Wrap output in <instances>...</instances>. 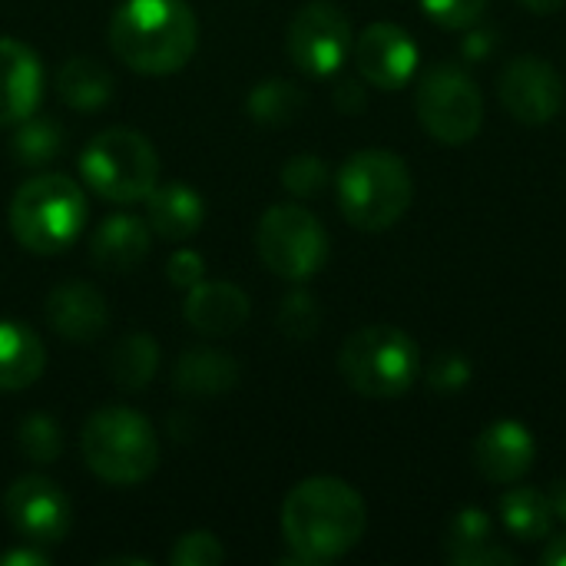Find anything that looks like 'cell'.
I'll return each instance as SVG.
<instances>
[{"mask_svg":"<svg viewBox=\"0 0 566 566\" xmlns=\"http://www.w3.org/2000/svg\"><path fill=\"white\" fill-rule=\"evenodd\" d=\"M46 554H40L33 544L30 547H17V551H7L0 554V566H46Z\"/></svg>","mask_w":566,"mask_h":566,"instance_id":"8d00e7d4","label":"cell"},{"mask_svg":"<svg viewBox=\"0 0 566 566\" xmlns=\"http://www.w3.org/2000/svg\"><path fill=\"white\" fill-rule=\"evenodd\" d=\"M355 46L348 17L332 3H308L289 23V56L308 76H332Z\"/></svg>","mask_w":566,"mask_h":566,"instance_id":"8fae6325","label":"cell"},{"mask_svg":"<svg viewBox=\"0 0 566 566\" xmlns=\"http://www.w3.org/2000/svg\"><path fill=\"white\" fill-rule=\"evenodd\" d=\"M103 564H133V566H146V560H139V557H106Z\"/></svg>","mask_w":566,"mask_h":566,"instance_id":"60d3db41","label":"cell"},{"mask_svg":"<svg viewBox=\"0 0 566 566\" xmlns=\"http://www.w3.org/2000/svg\"><path fill=\"white\" fill-rule=\"evenodd\" d=\"M46 348L36 332L20 322H0V391H23L40 381Z\"/></svg>","mask_w":566,"mask_h":566,"instance_id":"44dd1931","label":"cell"},{"mask_svg":"<svg viewBox=\"0 0 566 566\" xmlns=\"http://www.w3.org/2000/svg\"><path fill=\"white\" fill-rule=\"evenodd\" d=\"M468 30H471V27H468ZM461 50H464V56L481 60V56H488V53L494 50V33H491V30H471V33L464 36Z\"/></svg>","mask_w":566,"mask_h":566,"instance_id":"d590c367","label":"cell"},{"mask_svg":"<svg viewBox=\"0 0 566 566\" xmlns=\"http://www.w3.org/2000/svg\"><path fill=\"white\" fill-rule=\"evenodd\" d=\"M365 103H368V96H365V90H361L358 80L338 83V90H335V106H338L342 113H361Z\"/></svg>","mask_w":566,"mask_h":566,"instance_id":"e575fe53","label":"cell"},{"mask_svg":"<svg viewBox=\"0 0 566 566\" xmlns=\"http://www.w3.org/2000/svg\"><path fill=\"white\" fill-rule=\"evenodd\" d=\"M418 119L444 146L471 143L484 126V96L478 80L458 63H438L418 83Z\"/></svg>","mask_w":566,"mask_h":566,"instance_id":"9c48e42d","label":"cell"},{"mask_svg":"<svg viewBox=\"0 0 566 566\" xmlns=\"http://www.w3.org/2000/svg\"><path fill=\"white\" fill-rule=\"evenodd\" d=\"M106 36L119 63L143 76H166L192 60L199 20L186 0H123Z\"/></svg>","mask_w":566,"mask_h":566,"instance_id":"7a4b0ae2","label":"cell"},{"mask_svg":"<svg viewBox=\"0 0 566 566\" xmlns=\"http://www.w3.org/2000/svg\"><path fill=\"white\" fill-rule=\"evenodd\" d=\"M166 279L172 289L189 292L199 282H206V259L196 249H176L166 262Z\"/></svg>","mask_w":566,"mask_h":566,"instance_id":"836d02e7","label":"cell"},{"mask_svg":"<svg viewBox=\"0 0 566 566\" xmlns=\"http://www.w3.org/2000/svg\"><path fill=\"white\" fill-rule=\"evenodd\" d=\"M3 514L17 537H23V544L33 547H56L60 541H66L73 527L70 497L60 491V484H53L43 474L17 478L3 494Z\"/></svg>","mask_w":566,"mask_h":566,"instance_id":"30bf717a","label":"cell"},{"mask_svg":"<svg viewBox=\"0 0 566 566\" xmlns=\"http://www.w3.org/2000/svg\"><path fill=\"white\" fill-rule=\"evenodd\" d=\"M365 527V501L342 478H308L282 504V537L302 566L342 560L361 544Z\"/></svg>","mask_w":566,"mask_h":566,"instance_id":"6da1fadb","label":"cell"},{"mask_svg":"<svg viewBox=\"0 0 566 566\" xmlns=\"http://www.w3.org/2000/svg\"><path fill=\"white\" fill-rule=\"evenodd\" d=\"M444 557L454 566H514L517 554L494 544V524L484 507H461L444 531Z\"/></svg>","mask_w":566,"mask_h":566,"instance_id":"ac0fdd59","label":"cell"},{"mask_svg":"<svg viewBox=\"0 0 566 566\" xmlns=\"http://www.w3.org/2000/svg\"><path fill=\"white\" fill-rule=\"evenodd\" d=\"M328 179H332L328 163L322 156H312V153L292 156L282 166V186H285V192H292L298 199H315L328 186Z\"/></svg>","mask_w":566,"mask_h":566,"instance_id":"f546056e","label":"cell"},{"mask_svg":"<svg viewBox=\"0 0 566 566\" xmlns=\"http://www.w3.org/2000/svg\"><path fill=\"white\" fill-rule=\"evenodd\" d=\"M46 322L66 342H93L106 332L109 308L90 282H63L46 298Z\"/></svg>","mask_w":566,"mask_h":566,"instance_id":"2e32d148","label":"cell"},{"mask_svg":"<svg viewBox=\"0 0 566 566\" xmlns=\"http://www.w3.org/2000/svg\"><path fill=\"white\" fill-rule=\"evenodd\" d=\"M275 322H279L282 335H289V338H295V342H305V338H312V335L318 332V325H322V308H318L315 295H308V292L298 289V292H289V295L282 298Z\"/></svg>","mask_w":566,"mask_h":566,"instance_id":"f1b7e54d","label":"cell"},{"mask_svg":"<svg viewBox=\"0 0 566 566\" xmlns=\"http://www.w3.org/2000/svg\"><path fill=\"white\" fill-rule=\"evenodd\" d=\"M537 458V441L521 421H494L474 441V468L491 484H517Z\"/></svg>","mask_w":566,"mask_h":566,"instance_id":"5bb4252c","label":"cell"},{"mask_svg":"<svg viewBox=\"0 0 566 566\" xmlns=\"http://www.w3.org/2000/svg\"><path fill=\"white\" fill-rule=\"evenodd\" d=\"M497 96L514 119L527 126H544L564 109L566 86L551 60L524 53L501 70Z\"/></svg>","mask_w":566,"mask_h":566,"instance_id":"7c38bea8","label":"cell"},{"mask_svg":"<svg viewBox=\"0 0 566 566\" xmlns=\"http://www.w3.org/2000/svg\"><path fill=\"white\" fill-rule=\"evenodd\" d=\"M17 448L33 464H53L63 451L60 424L50 415H27L17 428Z\"/></svg>","mask_w":566,"mask_h":566,"instance_id":"83f0119b","label":"cell"},{"mask_svg":"<svg viewBox=\"0 0 566 566\" xmlns=\"http://www.w3.org/2000/svg\"><path fill=\"white\" fill-rule=\"evenodd\" d=\"M239 385V365L222 348H189L176 365V391L212 398Z\"/></svg>","mask_w":566,"mask_h":566,"instance_id":"7402d4cb","label":"cell"},{"mask_svg":"<svg viewBox=\"0 0 566 566\" xmlns=\"http://www.w3.org/2000/svg\"><path fill=\"white\" fill-rule=\"evenodd\" d=\"M169 564L172 566H219L226 564V547L216 534L209 531H192V534H182L169 554Z\"/></svg>","mask_w":566,"mask_h":566,"instance_id":"4dcf8cb0","label":"cell"},{"mask_svg":"<svg viewBox=\"0 0 566 566\" xmlns=\"http://www.w3.org/2000/svg\"><path fill=\"white\" fill-rule=\"evenodd\" d=\"M547 501H551L554 517H557V521H566V481H557V484L551 488Z\"/></svg>","mask_w":566,"mask_h":566,"instance_id":"f35d334b","label":"cell"},{"mask_svg":"<svg viewBox=\"0 0 566 566\" xmlns=\"http://www.w3.org/2000/svg\"><path fill=\"white\" fill-rule=\"evenodd\" d=\"M56 96L70 109H99L113 96V73L93 56H73L56 70Z\"/></svg>","mask_w":566,"mask_h":566,"instance_id":"603a6c76","label":"cell"},{"mask_svg":"<svg viewBox=\"0 0 566 566\" xmlns=\"http://www.w3.org/2000/svg\"><path fill=\"white\" fill-rule=\"evenodd\" d=\"M153 245V229L146 219L136 216H109L99 222V229L90 239V259L103 272H133Z\"/></svg>","mask_w":566,"mask_h":566,"instance_id":"d6986e66","label":"cell"},{"mask_svg":"<svg viewBox=\"0 0 566 566\" xmlns=\"http://www.w3.org/2000/svg\"><path fill=\"white\" fill-rule=\"evenodd\" d=\"M308 96L298 83L292 80H262L252 93H249V116L259 126H289L302 116Z\"/></svg>","mask_w":566,"mask_h":566,"instance_id":"484cf974","label":"cell"},{"mask_svg":"<svg viewBox=\"0 0 566 566\" xmlns=\"http://www.w3.org/2000/svg\"><path fill=\"white\" fill-rule=\"evenodd\" d=\"M428 385L441 395H454V391H464L471 385V361L458 352H448L441 355L431 371H428Z\"/></svg>","mask_w":566,"mask_h":566,"instance_id":"d6a6232c","label":"cell"},{"mask_svg":"<svg viewBox=\"0 0 566 566\" xmlns=\"http://www.w3.org/2000/svg\"><path fill=\"white\" fill-rule=\"evenodd\" d=\"M146 222L156 235L169 242H182L196 235L206 222V202L202 196L186 182H166L156 186L146 196Z\"/></svg>","mask_w":566,"mask_h":566,"instance_id":"ffe728a7","label":"cell"},{"mask_svg":"<svg viewBox=\"0 0 566 566\" xmlns=\"http://www.w3.org/2000/svg\"><path fill=\"white\" fill-rule=\"evenodd\" d=\"M421 7L441 27H448V30H468V27H474L484 17L488 0H421Z\"/></svg>","mask_w":566,"mask_h":566,"instance_id":"1f68e13d","label":"cell"},{"mask_svg":"<svg viewBox=\"0 0 566 566\" xmlns=\"http://www.w3.org/2000/svg\"><path fill=\"white\" fill-rule=\"evenodd\" d=\"M156 368H159V345L146 332H133V335L119 338L106 361L113 385L123 391L149 388V381L156 378Z\"/></svg>","mask_w":566,"mask_h":566,"instance_id":"cb8c5ba5","label":"cell"},{"mask_svg":"<svg viewBox=\"0 0 566 566\" xmlns=\"http://www.w3.org/2000/svg\"><path fill=\"white\" fill-rule=\"evenodd\" d=\"M541 564L566 566V534L554 537V541H551V544L544 547V554H541Z\"/></svg>","mask_w":566,"mask_h":566,"instance_id":"74e56055","label":"cell"},{"mask_svg":"<svg viewBox=\"0 0 566 566\" xmlns=\"http://www.w3.org/2000/svg\"><path fill=\"white\" fill-rule=\"evenodd\" d=\"M342 378L365 398H401L421 371L418 342L395 325H365L352 332L338 352Z\"/></svg>","mask_w":566,"mask_h":566,"instance_id":"8992f818","label":"cell"},{"mask_svg":"<svg viewBox=\"0 0 566 566\" xmlns=\"http://www.w3.org/2000/svg\"><path fill=\"white\" fill-rule=\"evenodd\" d=\"M182 315H186L189 328L199 332V335H232V332L245 328V322L252 315V305H249V295L239 285L206 279L196 289H189Z\"/></svg>","mask_w":566,"mask_h":566,"instance_id":"e0dca14e","label":"cell"},{"mask_svg":"<svg viewBox=\"0 0 566 566\" xmlns=\"http://www.w3.org/2000/svg\"><path fill=\"white\" fill-rule=\"evenodd\" d=\"M255 249L272 275L285 282H308L328 262V232L305 206L279 202L259 219Z\"/></svg>","mask_w":566,"mask_h":566,"instance_id":"ba28073f","label":"cell"},{"mask_svg":"<svg viewBox=\"0 0 566 566\" xmlns=\"http://www.w3.org/2000/svg\"><path fill=\"white\" fill-rule=\"evenodd\" d=\"M345 219L361 232H385L411 209L415 179L408 163L388 149L355 153L335 179Z\"/></svg>","mask_w":566,"mask_h":566,"instance_id":"3957f363","label":"cell"},{"mask_svg":"<svg viewBox=\"0 0 566 566\" xmlns=\"http://www.w3.org/2000/svg\"><path fill=\"white\" fill-rule=\"evenodd\" d=\"M355 63L365 83L378 90H401L418 70V43L398 23H371L355 36Z\"/></svg>","mask_w":566,"mask_h":566,"instance_id":"4fadbf2b","label":"cell"},{"mask_svg":"<svg viewBox=\"0 0 566 566\" xmlns=\"http://www.w3.org/2000/svg\"><path fill=\"white\" fill-rule=\"evenodd\" d=\"M43 99V63L40 56L13 40L0 36V126H17L36 113Z\"/></svg>","mask_w":566,"mask_h":566,"instance_id":"9a60e30c","label":"cell"},{"mask_svg":"<svg viewBox=\"0 0 566 566\" xmlns=\"http://www.w3.org/2000/svg\"><path fill=\"white\" fill-rule=\"evenodd\" d=\"M527 10H534V13H554L564 0H521Z\"/></svg>","mask_w":566,"mask_h":566,"instance_id":"ab89813d","label":"cell"},{"mask_svg":"<svg viewBox=\"0 0 566 566\" xmlns=\"http://www.w3.org/2000/svg\"><path fill=\"white\" fill-rule=\"evenodd\" d=\"M501 517H504V527L517 541H527V544L544 541L554 524L551 501L537 488H511L501 501Z\"/></svg>","mask_w":566,"mask_h":566,"instance_id":"d4e9b609","label":"cell"},{"mask_svg":"<svg viewBox=\"0 0 566 566\" xmlns=\"http://www.w3.org/2000/svg\"><path fill=\"white\" fill-rule=\"evenodd\" d=\"M80 451L86 468L113 488L143 484L159 468L156 428L139 411L123 405L99 408L86 418Z\"/></svg>","mask_w":566,"mask_h":566,"instance_id":"5b68a950","label":"cell"},{"mask_svg":"<svg viewBox=\"0 0 566 566\" xmlns=\"http://www.w3.org/2000/svg\"><path fill=\"white\" fill-rule=\"evenodd\" d=\"M63 143H66L63 126L56 119L33 113L23 123H17V133L10 139V153L20 166H46V163L60 159Z\"/></svg>","mask_w":566,"mask_h":566,"instance_id":"4316f807","label":"cell"},{"mask_svg":"<svg viewBox=\"0 0 566 566\" xmlns=\"http://www.w3.org/2000/svg\"><path fill=\"white\" fill-rule=\"evenodd\" d=\"M83 222V189L63 172H36L10 199V232L33 255L66 252L80 239Z\"/></svg>","mask_w":566,"mask_h":566,"instance_id":"277c9868","label":"cell"},{"mask_svg":"<svg viewBox=\"0 0 566 566\" xmlns=\"http://www.w3.org/2000/svg\"><path fill=\"white\" fill-rule=\"evenodd\" d=\"M80 176L106 202H139L159 182V156L143 133L116 126L83 146Z\"/></svg>","mask_w":566,"mask_h":566,"instance_id":"52a82bcc","label":"cell"}]
</instances>
